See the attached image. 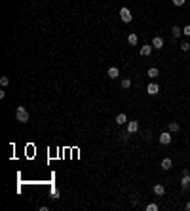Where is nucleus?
Returning <instances> with one entry per match:
<instances>
[{"mask_svg": "<svg viewBox=\"0 0 190 211\" xmlns=\"http://www.w3.org/2000/svg\"><path fill=\"white\" fill-rule=\"evenodd\" d=\"M152 44H146V46H143L141 48V55H143V57H150V53H152Z\"/></svg>", "mask_w": 190, "mask_h": 211, "instance_id": "7", "label": "nucleus"}, {"mask_svg": "<svg viewBox=\"0 0 190 211\" xmlns=\"http://www.w3.org/2000/svg\"><path fill=\"white\" fill-rule=\"evenodd\" d=\"M160 143L162 145H169L171 143V131H164V133H162V135H160Z\"/></svg>", "mask_w": 190, "mask_h": 211, "instance_id": "4", "label": "nucleus"}, {"mask_svg": "<svg viewBox=\"0 0 190 211\" xmlns=\"http://www.w3.org/2000/svg\"><path fill=\"white\" fill-rule=\"evenodd\" d=\"M182 34H186V36H190V25H186L185 29H182Z\"/></svg>", "mask_w": 190, "mask_h": 211, "instance_id": "21", "label": "nucleus"}, {"mask_svg": "<svg viewBox=\"0 0 190 211\" xmlns=\"http://www.w3.org/2000/svg\"><path fill=\"white\" fill-rule=\"evenodd\" d=\"M125 122H128V116H125L124 112H122V114H118V116H116V124H118V126H124Z\"/></svg>", "mask_w": 190, "mask_h": 211, "instance_id": "12", "label": "nucleus"}, {"mask_svg": "<svg viewBox=\"0 0 190 211\" xmlns=\"http://www.w3.org/2000/svg\"><path fill=\"white\" fill-rule=\"evenodd\" d=\"M185 2H186V0H173L175 6H185Z\"/></svg>", "mask_w": 190, "mask_h": 211, "instance_id": "22", "label": "nucleus"}, {"mask_svg": "<svg viewBox=\"0 0 190 211\" xmlns=\"http://www.w3.org/2000/svg\"><path fill=\"white\" fill-rule=\"evenodd\" d=\"M128 131L131 133V135H133V133H137V131H139V122H137V120L128 122Z\"/></svg>", "mask_w": 190, "mask_h": 211, "instance_id": "6", "label": "nucleus"}, {"mask_svg": "<svg viewBox=\"0 0 190 211\" xmlns=\"http://www.w3.org/2000/svg\"><path fill=\"white\" fill-rule=\"evenodd\" d=\"M120 17H122V21H124V23H131L133 15H131L129 8H122V10H120Z\"/></svg>", "mask_w": 190, "mask_h": 211, "instance_id": "2", "label": "nucleus"}, {"mask_svg": "<svg viewBox=\"0 0 190 211\" xmlns=\"http://www.w3.org/2000/svg\"><path fill=\"white\" fill-rule=\"evenodd\" d=\"M186 211H190V200H188V203H186Z\"/></svg>", "mask_w": 190, "mask_h": 211, "instance_id": "23", "label": "nucleus"}, {"mask_svg": "<svg viewBox=\"0 0 190 211\" xmlns=\"http://www.w3.org/2000/svg\"><path fill=\"white\" fill-rule=\"evenodd\" d=\"M128 42H129V44H131V46H135V44H137V42H139V36H137V34H133V32H131V34H129V36H128Z\"/></svg>", "mask_w": 190, "mask_h": 211, "instance_id": "15", "label": "nucleus"}, {"mask_svg": "<svg viewBox=\"0 0 190 211\" xmlns=\"http://www.w3.org/2000/svg\"><path fill=\"white\" fill-rule=\"evenodd\" d=\"M160 166L164 167L165 171H169L171 167H173V160H171V158H164V160H162V164H160Z\"/></svg>", "mask_w": 190, "mask_h": 211, "instance_id": "9", "label": "nucleus"}, {"mask_svg": "<svg viewBox=\"0 0 190 211\" xmlns=\"http://www.w3.org/2000/svg\"><path fill=\"white\" fill-rule=\"evenodd\" d=\"M122 88H124V89L131 88V80H129V78H124V80H122Z\"/></svg>", "mask_w": 190, "mask_h": 211, "instance_id": "17", "label": "nucleus"}, {"mask_svg": "<svg viewBox=\"0 0 190 211\" xmlns=\"http://www.w3.org/2000/svg\"><path fill=\"white\" fill-rule=\"evenodd\" d=\"M152 48H156V50H162V48H164V40H162V36H154L152 38Z\"/></svg>", "mask_w": 190, "mask_h": 211, "instance_id": "8", "label": "nucleus"}, {"mask_svg": "<svg viewBox=\"0 0 190 211\" xmlns=\"http://www.w3.org/2000/svg\"><path fill=\"white\" fill-rule=\"evenodd\" d=\"M146 211H158V206L156 203H148V206H146Z\"/></svg>", "mask_w": 190, "mask_h": 211, "instance_id": "19", "label": "nucleus"}, {"mask_svg": "<svg viewBox=\"0 0 190 211\" xmlns=\"http://www.w3.org/2000/svg\"><path fill=\"white\" fill-rule=\"evenodd\" d=\"M15 118H17V122H21V124L29 122V112H27V109H25V107H17V110H15Z\"/></svg>", "mask_w": 190, "mask_h": 211, "instance_id": "1", "label": "nucleus"}, {"mask_svg": "<svg viewBox=\"0 0 190 211\" xmlns=\"http://www.w3.org/2000/svg\"><path fill=\"white\" fill-rule=\"evenodd\" d=\"M181 129V126L177 124V122H169V131L171 133H175V131H179Z\"/></svg>", "mask_w": 190, "mask_h": 211, "instance_id": "16", "label": "nucleus"}, {"mask_svg": "<svg viewBox=\"0 0 190 211\" xmlns=\"http://www.w3.org/2000/svg\"><path fill=\"white\" fill-rule=\"evenodd\" d=\"M158 76H160V70L156 69V67H152V69H148V78H158Z\"/></svg>", "mask_w": 190, "mask_h": 211, "instance_id": "11", "label": "nucleus"}, {"mask_svg": "<svg viewBox=\"0 0 190 211\" xmlns=\"http://www.w3.org/2000/svg\"><path fill=\"white\" fill-rule=\"evenodd\" d=\"M158 91H160V86H158V84H148V86H146V93H148V95H156L158 93Z\"/></svg>", "mask_w": 190, "mask_h": 211, "instance_id": "5", "label": "nucleus"}, {"mask_svg": "<svg viewBox=\"0 0 190 211\" xmlns=\"http://www.w3.org/2000/svg\"><path fill=\"white\" fill-rule=\"evenodd\" d=\"M107 74H108V78L114 80V78H118V76H120V70H118V67H110Z\"/></svg>", "mask_w": 190, "mask_h": 211, "instance_id": "10", "label": "nucleus"}, {"mask_svg": "<svg viewBox=\"0 0 190 211\" xmlns=\"http://www.w3.org/2000/svg\"><path fill=\"white\" fill-rule=\"evenodd\" d=\"M164 192H165V186L164 185H156V186H154V194H156V196H162Z\"/></svg>", "mask_w": 190, "mask_h": 211, "instance_id": "13", "label": "nucleus"}, {"mask_svg": "<svg viewBox=\"0 0 190 211\" xmlns=\"http://www.w3.org/2000/svg\"><path fill=\"white\" fill-rule=\"evenodd\" d=\"M181 34H182V29H179V27H173V29H171V36L173 38H179Z\"/></svg>", "mask_w": 190, "mask_h": 211, "instance_id": "14", "label": "nucleus"}, {"mask_svg": "<svg viewBox=\"0 0 190 211\" xmlns=\"http://www.w3.org/2000/svg\"><path fill=\"white\" fill-rule=\"evenodd\" d=\"M0 84H2V86H8V84H10V78H8V76H2V78H0Z\"/></svg>", "mask_w": 190, "mask_h": 211, "instance_id": "20", "label": "nucleus"}, {"mask_svg": "<svg viewBox=\"0 0 190 211\" xmlns=\"http://www.w3.org/2000/svg\"><path fill=\"white\" fill-rule=\"evenodd\" d=\"M181 186H182V188H190V171H188V169H185V171H182Z\"/></svg>", "mask_w": 190, "mask_h": 211, "instance_id": "3", "label": "nucleus"}, {"mask_svg": "<svg viewBox=\"0 0 190 211\" xmlns=\"http://www.w3.org/2000/svg\"><path fill=\"white\" fill-rule=\"evenodd\" d=\"M181 50L182 52H188L190 50V44H188V42H181Z\"/></svg>", "mask_w": 190, "mask_h": 211, "instance_id": "18", "label": "nucleus"}]
</instances>
